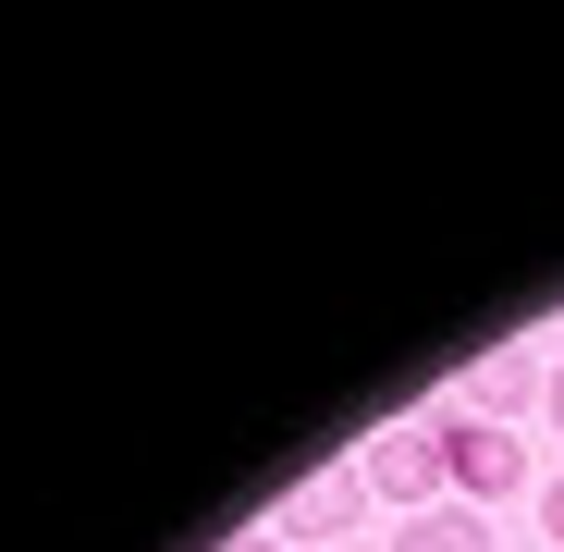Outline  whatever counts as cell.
<instances>
[{"label":"cell","mask_w":564,"mask_h":552,"mask_svg":"<svg viewBox=\"0 0 564 552\" xmlns=\"http://www.w3.org/2000/svg\"><path fill=\"white\" fill-rule=\"evenodd\" d=\"M393 552H503V540H491V516H479V504H442V516H405V540H393Z\"/></svg>","instance_id":"5b68a950"},{"label":"cell","mask_w":564,"mask_h":552,"mask_svg":"<svg viewBox=\"0 0 564 552\" xmlns=\"http://www.w3.org/2000/svg\"><path fill=\"white\" fill-rule=\"evenodd\" d=\"M540 418H552V430H564V356H552V405H540Z\"/></svg>","instance_id":"52a82bcc"},{"label":"cell","mask_w":564,"mask_h":552,"mask_svg":"<svg viewBox=\"0 0 564 552\" xmlns=\"http://www.w3.org/2000/svg\"><path fill=\"white\" fill-rule=\"evenodd\" d=\"M430 430H442V467H454V491H466V504H503V491H528V442H516V430L466 418V405H454V418H430Z\"/></svg>","instance_id":"6da1fadb"},{"label":"cell","mask_w":564,"mask_h":552,"mask_svg":"<svg viewBox=\"0 0 564 552\" xmlns=\"http://www.w3.org/2000/svg\"><path fill=\"white\" fill-rule=\"evenodd\" d=\"M221 552H282V528H258V540H221Z\"/></svg>","instance_id":"ba28073f"},{"label":"cell","mask_w":564,"mask_h":552,"mask_svg":"<svg viewBox=\"0 0 564 552\" xmlns=\"http://www.w3.org/2000/svg\"><path fill=\"white\" fill-rule=\"evenodd\" d=\"M528 405H552V368H540V356H516V344H503V356H479V368H466V418L516 430Z\"/></svg>","instance_id":"3957f363"},{"label":"cell","mask_w":564,"mask_h":552,"mask_svg":"<svg viewBox=\"0 0 564 552\" xmlns=\"http://www.w3.org/2000/svg\"><path fill=\"white\" fill-rule=\"evenodd\" d=\"M356 479L381 491V504H405V516H417L430 491H454V467H442V430H381V442L356 454Z\"/></svg>","instance_id":"7a4b0ae2"},{"label":"cell","mask_w":564,"mask_h":552,"mask_svg":"<svg viewBox=\"0 0 564 552\" xmlns=\"http://www.w3.org/2000/svg\"><path fill=\"white\" fill-rule=\"evenodd\" d=\"M540 528H552V540H564V479H540Z\"/></svg>","instance_id":"8992f818"},{"label":"cell","mask_w":564,"mask_h":552,"mask_svg":"<svg viewBox=\"0 0 564 552\" xmlns=\"http://www.w3.org/2000/svg\"><path fill=\"white\" fill-rule=\"evenodd\" d=\"M356 504H368V479H356V467H332V479H307L295 504H282V540H332Z\"/></svg>","instance_id":"277c9868"}]
</instances>
